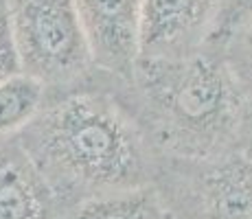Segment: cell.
I'll return each mask as SVG.
<instances>
[{"instance_id":"6da1fadb","label":"cell","mask_w":252,"mask_h":219,"mask_svg":"<svg viewBox=\"0 0 252 219\" xmlns=\"http://www.w3.org/2000/svg\"><path fill=\"white\" fill-rule=\"evenodd\" d=\"M22 147L48 182L66 188L112 193L138 187L143 140L110 99L72 94L57 101L27 127Z\"/></svg>"},{"instance_id":"7a4b0ae2","label":"cell","mask_w":252,"mask_h":219,"mask_svg":"<svg viewBox=\"0 0 252 219\" xmlns=\"http://www.w3.org/2000/svg\"><path fill=\"white\" fill-rule=\"evenodd\" d=\"M140 86L156 114L162 143L189 158L221 154L241 123L237 79L204 55L138 60Z\"/></svg>"},{"instance_id":"3957f363","label":"cell","mask_w":252,"mask_h":219,"mask_svg":"<svg viewBox=\"0 0 252 219\" xmlns=\"http://www.w3.org/2000/svg\"><path fill=\"white\" fill-rule=\"evenodd\" d=\"M13 33L22 72L44 84L75 79L92 62L72 0H13Z\"/></svg>"},{"instance_id":"277c9868","label":"cell","mask_w":252,"mask_h":219,"mask_svg":"<svg viewBox=\"0 0 252 219\" xmlns=\"http://www.w3.org/2000/svg\"><path fill=\"white\" fill-rule=\"evenodd\" d=\"M221 0H143L140 60H171L193 55L220 18Z\"/></svg>"},{"instance_id":"5b68a950","label":"cell","mask_w":252,"mask_h":219,"mask_svg":"<svg viewBox=\"0 0 252 219\" xmlns=\"http://www.w3.org/2000/svg\"><path fill=\"white\" fill-rule=\"evenodd\" d=\"M88 35L92 62L129 75L140 60L143 0H72Z\"/></svg>"},{"instance_id":"8992f818","label":"cell","mask_w":252,"mask_h":219,"mask_svg":"<svg viewBox=\"0 0 252 219\" xmlns=\"http://www.w3.org/2000/svg\"><path fill=\"white\" fill-rule=\"evenodd\" d=\"M53 187L29 152L0 145V219H51Z\"/></svg>"},{"instance_id":"52a82bcc","label":"cell","mask_w":252,"mask_h":219,"mask_svg":"<svg viewBox=\"0 0 252 219\" xmlns=\"http://www.w3.org/2000/svg\"><path fill=\"white\" fill-rule=\"evenodd\" d=\"M200 219H252V160L224 156L200 180Z\"/></svg>"},{"instance_id":"ba28073f","label":"cell","mask_w":252,"mask_h":219,"mask_svg":"<svg viewBox=\"0 0 252 219\" xmlns=\"http://www.w3.org/2000/svg\"><path fill=\"white\" fill-rule=\"evenodd\" d=\"M68 219H176L160 193L149 187H129L99 193L81 202Z\"/></svg>"},{"instance_id":"9c48e42d","label":"cell","mask_w":252,"mask_h":219,"mask_svg":"<svg viewBox=\"0 0 252 219\" xmlns=\"http://www.w3.org/2000/svg\"><path fill=\"white\" fill-rule=\"evenodd\" d=\"M46 84L29 72L0 79V138L24 131L44 110Z\"/></svg>"},{"instance_id":"30bf717a","label":"cell","mask_w":252,"mask_h":219,"mask_svg":"<svg viewBox=\"0 0 252 219\" xmlns=\"http://www.w3.org/2000/svg\"><path fill=\"white\" fill-rule=\"evenodd\" d=\"M22 72L13 33V0H0V79Z\"/></svg>"},{"instance_id":"8fae6325","label":"cell","mask_w":252,"mask_h":219,"mask_svg":"<svg viewBox=\"0 0 252 219\" xmlns=\"http://www.w3.org/2000/svg\"><path fill=\"white\" fill-rule=\"evenodd\" d=\"M252 18V0H221L220 18H217L215 31L237 27L239 29L246 20Z\"/></svg>"},{"instance_id":"7c38bea8","label":"cell","mask_w":252,"mask_h":219,"mask_svg":"<svg viewBox=\"0 0 252 219\" xmlns=\"http://www.w3.org/2000/svg\"><path fill=\"white\" fill-rule=\"evenodd\" d=\"M239 51L244 55V62L252 68V18L239 27Z\"/></svg>"}]
</instances>
